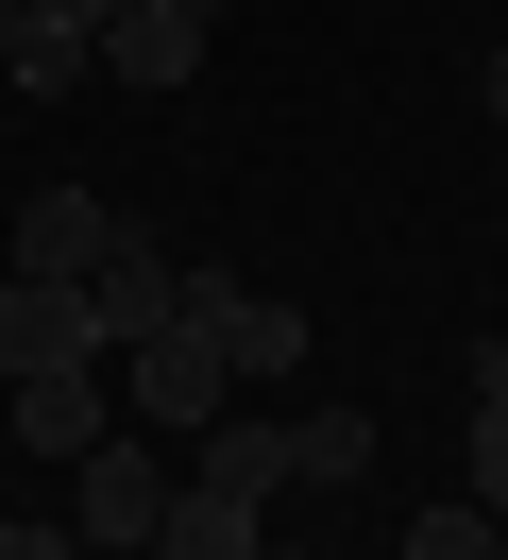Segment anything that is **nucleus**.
Listing matches in <instances>:
<instances>
[{
	"instance_id": "2",
	"label": "nucleus",
	"mask_w": 508,
	"mask_h": 560,
	"mask_svg": "<svg viewBox=\"0 0 508 560\" xmlns=\"http://www.w3.org/2000/svg\"><path fill=\"white\" fill-rule=\"evenodd\" d=\"M169 492H187V476L153 458V424H135V442H85V458H68V544H153Z\"/></svg>"
},
{
	"instance_id": "12",
	"label": "nucleus",
	"mask_w": 508,
	"mask_h": 560,
	"mask_svg": "<svg viewBox=\"0 0 508 560\" xmlns=\"http://www.w3.org/2000/svg\"><path fill=\"white\" fill-rule=\"evenodd\" d=\"M474 510H508V340H474Z\"/></svg>"
},
{
	"instance_id": "18",
	"label": "nucleus",
	"mask_w": 508,
	"mask_h": 560,
	"mask_svg": "<svg viewBox=\"0 0 508 560\" xmlns=\"http://www.w3.org/2000/svg\"><path fill=\"white\" fill-rule=\"evenodd\" d=\"M17 18H34V0H0V35H17Z\"/></svg>"
},
{
	"instance_id": "16",
	"label": "nucleus",
	"mask_w": 508,
	"mask_h": 560,
	"mask_svg": "<svg viewBox=\"0 0 508 560\" xmlns=\"http://www.w3.org/2000/svg\"><path fill=\"white\" fill-rule=\"evenodd\" d=\"M0 560H85V544H68V526H0Z\"/></svg>"
},
{
	"instance_id": "10",
	"label": "nucleus",
	"mask_w": 508,
	"mask_h": 560,
	"mask_svg": "<svg viewBox=\"0 0 508 560\" xmlns=\"http://www.w3.org/2000/svg\"><path fill=\"white\" fill-rule=\"evenodd\" d=\"M153 560H271V510H255V492H169V526H153Z\"/></svg>"
},
{
	"instance_id": "19",
	"label": "nucleus",
	"mask_w": 508,
	"mask_h": 560,
	"mask_svg": "<svg viewBox=\"0 0 508 560\" xmlns=\"http://www.w3.org/2000/svg\"><path fill=\"white\" fill-rule=\"evenodd\" d=\"M85 560H135V544H85Z\"/></svg>"
},
{
	"instance_id": "14",
	"label": "nucleus",
	"mask_w": 508,
	"mask_h": 560,
	"mask_svg": "<svg viewBox=\"0 0 508 560\" xmlns=\"http://www.w3.org/2000/svg\"><path fill=\"white\" fill-rule=\"evenodd\" d=\"M406 560H508V510H474V492L458 510H406Z\"/></svg>"
},
{
	"instance_id": "17",
	"label": "nucleus",
	"mask_w": 508,
	"mask_h": 560,
	"mask_svg": "<svg viewBox=\"0 0 508 560\" xmlns=\"http://www.w3.org/2000/svg\"><path fill=\"white\" fill-rule=\"evenodd\" d=\"M492 119H508V51H492Z\"/></svg>"
},
{
	"instance_id": "13",
	"label": "nucleus",
	"mask_w": 508,
	"mask_h": 560,
	"mask_svg": "<svg viewBox=\"0 0 508 560\" xmlns=\"http://www.w3.org/2000/svg\"><path fill=\"white\" fill-rule=\"evenodd\" d=\"M0 69H17V85H34V103H68V85H85V69H102V51H85V35H51V18H17V35H0Z\"/></svg>"
},
{
	"instance_id": "5",
	"label": "nucleus",
	"mask_w": 508,
	"mask_h": 560,
	"mask_svg": "<svg viewBox=\"0 0 508 560\" xmlns=\"http://www.w3.org/2000/svg\"><path fill=\"white\" fill-rule=\"evenodd\" d=\"M68 357H102L85 272H0V374H68Z\"/></svg>"
},
{
	"instance_id": "8",
	"label": "nucleus",
	"mask_w": 508,
	"mask_h": 560,
	"mask_svg": "<svg viewBox=\"0 0 508 560\" xmlns=\"http://www.w3.org/2000/svg\"><path fill=\"white\" fill-rule=\"evenodd\" d=\"M85 306H102V357H119V340H153V323H187V272H169L153 238H119V255L85 272Z\"/></svg>"
},
{
	"instance_id": "15",
	"label": "nucleus",
	"mask_w": 508,
	"mask_h": 560,
	"mask_svg": "<svg viewBox=\"0 0 508 560\" xmlns=\"http://www.w3.org/2000/svg\"><path fill=\"white\" fill-rule=\"evenodd\" d=\"M34 18H51V35H85V51H102V18H135V0H34Z\"/></svg>"
},
{
	"instance_id": "20",
	"label": "nucleus",
	"mask_w": 508,
	"mask_h": 560,
	"mask_svg": "<svg viewBox=\"0 0 508 560\" xmlns=\"http://www.w3.org/2000/svg\"><path fill=\"white\" fill-rule=\"evenodd\" d=\"M271 560H305V544H271Z\"/></svg>"
},
{
	"instance_id": "1",
	"label": "nucleus",
	"mask_w": 508,
	"mask_h": 560,
	"mask_svg": "<svg viewBox=\"0 0 508 560\" xmlns=\"http://www.w3.org/2000/svg\"><path fill=\"white\" fill-rule=\"evenodd\" d=\"M119 408L135 424H153V442H203V424H221L237 408V374H221V340H203V323H153V340H119Z\"/></svg>"
},
{
	"instance_id": "7",
	"label": "nucleus",
	"mask_w": 508,
	"mask_h": 560,
	"mask_svg": "<svg viewBox=\"0 0 508 560\" xmlns=\"http://www.w3.org/2000/svg\"><path fill=\"white\" fill-rule=\"evenodd\" d=\"M102 255H119V205L102 187H34L17 205V272H102Z\"/></svg>"
},
{
	"instance_id": "6",
	"label": "nucleus",
	"mask_w": 508,
	"mask_h": 560,
	"mask_svg": "<svg viewBox=\"0 0 508 560\" xmlns=\"http://www.w3.org/2000/svg\"><path fill=\"white\" fill-rule=\"evenodd\" d=\"M203 35H221V0H135V18H102V85H187Z\"/></svg>"
},
{
	"instance_id": "3",
	"label": "nucleus",
	"mask_w": 508,
	"mask_h": 560,
	"mask_svg": "<svg viewBox=\"0 0 508 560\" xmlns=\"http://www.w3.org/2000/svg\"><path fill=\"white\" fill-rule=\"evenodd\" d=\"M187 323L221 340V374H237V390L305 374V306H288V289H237V272H187Z\"/></svg>"
},
{
	"instance_id": "9",
	"label": "nucleus",
	"mask_w": 508,
	"mask_h": 560,
	"mask_svg": "<svg viewBox=\"0 0 508 560\" xmlns=\"http://www.w3.org/2000/svg\"><path fill=\"white\" fill-rule=\"evenodd\" d=\"M187 476H203V492H255V510H271V476H288V408H221V424L187 442Z\"/></svg>"
},
{
	"instance_id": "11",
	"label": "nucleus",
	"mask_w": 508,
	"mask_h": 560,
	"mask_svg": "<svg viewBox=\"0 0 508 560\" xmlns=\"http://www.w3.org/2000/svg\"><path fill=\"white\" fill-rule=\"evenodd\" d=\"M288 476H373V408H288Z\"/></svg>"
},
{
	"instance_id": "4",
	"label": "nucleus",
	"mask_w": 508,
	"mask_h": 560,
	"mask_svg": "<svg viewBox=\"0 0 508 560\" xmlns=\"http://www.w3.org/2000/svg\"><path fill=\"white\" fill-rule=\"evenodd\" d=\"M0 424H17L34 458H85V442H119V374H102V357H68V374H0Z\"/></svg>"
}]
</instances>
